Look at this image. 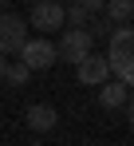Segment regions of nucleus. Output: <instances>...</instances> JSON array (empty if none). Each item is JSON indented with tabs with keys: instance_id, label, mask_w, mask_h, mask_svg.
Instances as JSON below:
<instances>
[{
	"instance_id": "nucleus-1",
	"label": "nucleus",
	"mask_w": 134,
	"mask_h": 146,
	"mask_svg": "<svg viewBox=\"0 0 134 146\" xmlns=\"http://www.w3.org/2000/svg\"><path fill=\"white\" fill-rule=\"evenodd\" d=\"M107 63H111V71L118 75L126 87H134V28L114 24L111 48H107Z\"/></svg>"
},
{
	"instance_id": "nucleus-2",
	"label": "nucleus",
	"mask_w": 134,
	"mask_h": 146,
	"mask_svg": "<svg viewBox=\"0 0 134 146\" xmlns=\"http://www.w3.org/2000/svg\"><path fill=\"white\" fill-rule=\"evenodd\" d=\"M28 40V20L20 12H0V55H16Z\"/></svg>"
},
{
	"instance_id": "nucleus-3",
	"label": "nucleus",
	"mask_w": 134,
	"mask_h": 146,
	"mask_svg": "<svg viewBox=\"0 0 134 146\" xmlns=\"http://www.w3.org/2000/svg\"><path fill=\"white\" fill-rule=\"evenodd\" d=\"M20 55V63L28 67V71H47L59 55H55V48H51V40H44V36H36V40H24V48L16 51Z\"/></svg>"
},
{
	"instance_id": "nucleus-4",
	"label": "nucleus",
	"mask_w": 134,
	"mask_h": 146,
	"mask_svg": "<svg viewBox=\"0 0 134 146\" xmlns=\"http://www.w3.org/2000/svg\"><path fill=\"white\" fill-rule=\"evenodd\" d=\"M91 44H95V36H91L87 28H67L63 36H59V44H55V55L67 59V63H79L91 51Z\"/></svg>"
},
{
	"instance_id": "nucleus-5",
	"label": "nucleus",
	"mask_w": 134,
	"mask_h": 146,
	"mask_svg": "<svg viewBox=\"0 0 134 146\" xmlns=\"http://www.w3.org/2000/svg\"><path fill=\"white\" fill-rule=\"evenodd\" d=\"M75 79H79L83 87H99L103 79H111V63H107V55H95V51H87V55L75 63Z\"/></svg>"
},
{
	"instance_id": "nucleus-6",
	"label": "nucleus",
	"mask_w": 134,
	"mask_h": 146,
	"mask_svg": "<svg viewBox=\"0 0 134 146\" xmlns=\"http://www.w3.org/2000/svg\"><path fill=\"white\" fill-rule=\"evenodd\" d=\"M28 24L36 28V32H55V28H63V4H55V0H36Z\"/></svg>"
},
{
	"instance_id": "nucleus-7",
	"label": "nucleus",
	"mask_w": 134,
	"mask_h": 146,
	"mask_svg": "<svg viewBox=\"0 0 134 146\" xmlns=\"http://www.w3.org/2000/svg\"><path fill=\"white\" fill-rule=\"evenodd\" d=\"M95 91H99V107H107V111H122L126 99H130V95H126L130 87H126L122 79H103Z\"/></svg>"
},
{
	"instance_id": "nucleus-8",
	"label": "nucleus",
	"mask_w": 134,
	"mask_h": 146,
	"mask_svg": "<svg viewBox=\"0 0 134 146\" xmlns=\"http://www.w3.org/2000/svg\"><path fill=\"white\" fill-rule=\"evenodd\" d=\"M24 122H28L36 134H47V130H55V122H59V111H55V107H47V103H36V107H28Z\"/></svg>"
},
{
	"instance_id": "nucleus-9",
	"label": "nucleus",
	"mask_w": 134,
	"mask_h": 146,
	"mask_svg": "<svg viewBox=\"0 0 134 146\" xmlns=\"http://www.w3.org/2000/svg\"><path fill=\"white\" fill-rule=\"evenodd\" d=\"M130 12H134V0H107V4H103V20H107V24H126V20H130Z\"/></svg>"
},
{
	"instance_id": "nucleus-10",
	"label": "nucleus",
	"mask_w": 134,
	"mask_h": 146,
	"mask_svg": "<svg viewBox=\"0 0 134 146\" xmlns=\"http://www.w3.org/2000/svg\"><path fill=\"white\" fill-rule=\"evenodd\" d=\"M87 20H91V12L83 8V4H79V0H75L71 8H63V24H67V28H83Z\"/></svg>"
},
{
	"instance_id": "nucleus-11",
	"label": "nucleus",
	"mask_w": 134,
	"mask_h": 146,
	"mask_svg": "<svg viewBox=\"0 0 134 146\" xmlns=\"http://www.w3.org/2000/svg\"><path fill=\"white\" fill-rule=\"evenodd\" d=\"M4 79H8L12 87H24V83L32 79V71H28L24 63H8V67H4Z\"/></svg>"
},
{
	"instance_id": "nucleus-12",
	"label": "nucleus",
	"mask_w": 134,
	"mask_h": 146,
	"mask_svg": "<svg viewBox=\"0 0 134 146\" xmlns=\"http://www.w3.org/2000/svg\"><path fill=\"white\" fill-rule=\"evenodd\" d=\"M79 4H83L91 16H95V12H103V4H107V0H79Z\"/></svg>"
},
{
	"instance_id": "nucleus-13",
	"label": "nucleus",
	"mask_w": 134,
	"mask_h": 146,
	"mask_svg": "<svg viewBox=\"0 0 134 146\" xmlns=\"http://www.w3.org/2000/svg\"><path fill=\"white\" fill-rule=\"evenodd\" d=\"M126 119H130V126H134V99H126Z\"/></svg>"
},
{
	"instance_id": "nucleus-14",
	"label": "nucleus",
	"mask_w": 134,
	"mask_h": 146,
	"mask_svg": "<svg viewBox=\"0 0 134 146\" xmlns=\"http://www.w3.org/2000/svg\"><path fill=\"white\" fill-rule=\"evenodd\" d=\"M4 67H8V55H0V79H4Z\"/></svg>"
},
{
	"instance_id": "nucleus-15",
	"label": "nucleus",
	"mask_w": 134,
	"mask_h": 146,
	"mask_svg": "<svg viewBox=\"0 0 134 146\" xmlns=\"http://www.w3.org/2000/svg\"><path fill=\"white\" fill-rule=\"evenodd\" d=\"M28 146H47V142H28Z\"/></svg>"
},
{
	"instance_id": "nucleus-16",
	"label": "nucleus",
	"mask_w": 134,
	"mask_h": 146,
	"mask_svg": "<svg viewBox=\"0 0 134 146\" xmlns=\"http://www.w3.org/2000/svg\"><path fill=\"white\" fill-rule=\"evenodd\" d=\"M4 4H8V0H0V12H4Z\"/></svg>"
},
{
	"instance_id": "nucleus-17",
	"label": "nucleus",
	"mask_w": 134,
	"mask_h": 146,
	"mask_svg": "<svg viewBox=\"0 0 134 146\" xmlns=\"http://www.w3.org/2000/svg\"><path fill=\"white\" fill-rule=\"evenodd\" d=\"M24 4H36V0H24Z\"/></svg>"
},
{
	"instance_id": "nucleus-18",
	"label": "nucleus",
	"mask_w": 134,
	"mask_h": 146,
	"mask_svg": "<svg viewBox=\"0 0 134 146\" xmlns=\"http://www.w3.org/2000/svg\"><path fill=\"white\" fill-rule=\"evenodd\" d=\"M130 20H134V12H130Z\"/></svg>"
}]
</instances>
